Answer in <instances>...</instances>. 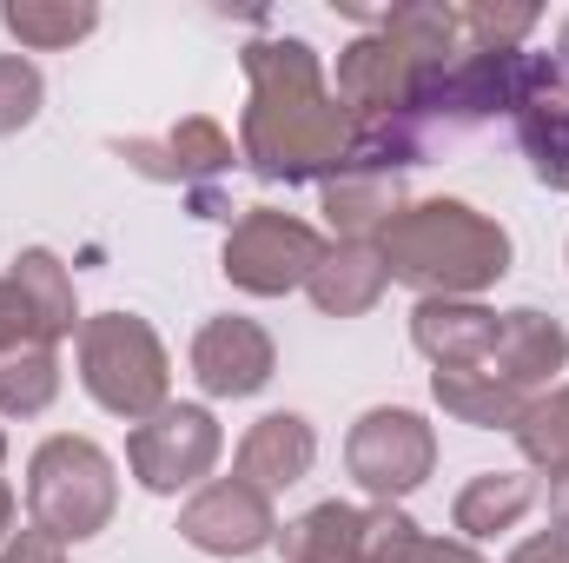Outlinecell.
<instances>
[{"mask_svg": "<svg viewBox=\"0 0 569 563\" xmlns=\"http://www.w3.org/2000/svg\"><path fill=\"white\" fill-rule=\"evenodd\" d=\"M239 60H246V87H252L246 113H239V159L266 186L338 179L358 146V120L338 100V87L325 80L318 47L298 33H272V40H252Z\"/></svg>", "mask_w": 569, "mask_h": 563, "instance_id": "obj_1", "label": "cell"}, {"mask_svg": "<svg viewBox=\"0 0 569 563\" xmlns=\"http://www.w3.org/2000/svg\"><path fill=\"white\" fill-rule=\"evenodd\" d=\"M40 100H47V80L27 53H0V140L33 127L40 120Z\"/></svg>", "mask_w": 569, "mask_h": 563, "instance_id": "obj_26", "label": "cell"}, {"mask_svg": "<svg viewBox=\"0 0 569 563\" xmlns=\"http://www.w3.org/2000/svg\"><path fill=\"white\" fill-rule=\"evenodd\" d=\"M219 451H226V431L206 405H166V412H152L146 424L127 431V464H133L140 491H152V497L199 491L212 477Z\"/></svg>", "mask_w": 569, "mask_h": 563, "instance_id": "obj_7", "label": "cell"}, {"mask_svg": "<svg viewBox=\"0 0 569 563\" xmlns=\"http://www.w3.org/2000/svg\"><path fill=\"white\" fill-rule=\"evenodd\" d=\"M0 563H67V544H53L47 531H13L7 544H0Z\"/></svg>", "mask_w": 569, "mask_h": 563, "instance_id": "obj_28", "label": "cell"}, {"mask_svg": "<svg viewBox=\"0 0 569 563\" xmlns=\"http://www.w3.org/2000/svg\"><path fill=\"white\" fill-rule=\"evenodd\" d=\"M13 537V491H7V477H0V544Z\"/></svg>", "mask_w": 569, "mask_h": 563, "instance_id": "obj_32", "label": "cell"}, {"mask_svg": "<svg viewBox=\"0 0 569 563\" xmlns=\"http://www.w3.org/2000/svg\"><path fill=\"white\" fill-rule=\"evenodd\" d=\"M179 537L206 557H259L266 544H279V511L246 477H212L186 497Z\"/></svg>", "mask_w": 569, "mask_h": 563, "instance_id": "obj_8", "label": "cell"}, {"mask_svg": "<svg viewBox=\"0 0 569 563\" xmlns=\"http://www.w3.org/2000/svg\"><path fill=\"white\" fill-rule=\"evenodd\" d=\"M378 253L418 298H477L510 273V233L463 199H411L378 233Z\"/></svg>", "mask_w": 569, "mask_h": 563, "instance_id": "obj_2", "label": "cell"}, {"mask_svg": "<svg viewBox=\"0 0 569 563\" xmlns=\"http://www.w3.org/2000/svg\"><path fill=\"white\" fill-rule=\"evenodd\" d=\"M550 517H557V531H569V471L550 477Z\"/></svg>", "mask_w": 569, "mask_h": 563, "instance_id": "obj_31", "label": "cell"}, {"mask_svg": "<svg viewBox=\"0 0 569 563\" xmlns=\"http://www.w3.org/2000/svg\"><path fill=\"white\" fill-rule=\"evenodd\" d=\"M550 60H557V73H563V87H569V20H563V33H557V53Z\"/></svg>", "mask_w": 569, "mask_h": 563, "instance_id": "obj_33", "label": "cell"}, {"mask_svg": "<svg viewBox=\"0 0 569 563\" xmlns=\"http://www.w3.org/2000/svg\"><path fill=\"white\" fill-rule=\"evenodd\" d=\"M385 285H391V266H385L378 239H338V246H325L305 292L325 318H365L385 298Z\"/></svg>", "mask_w": 569, "mask_h": 563, "instance_id": "obj_16", "label": "cell"}, {"mask_svg": "<svg viewBox=\"0 0 569 563\" xmlns=\"http://www.w3.org/2000/svg\"><path fill=\"white\" fill-rule=\"evenodd\" d=\"M510 127H517V146H523L530 172L550 192H569V87L550 53L523 47V87H517Z\"/></svg>", "mask_w": 569, "mask_h": 563, "instance_id": "obj_10", "label": "cell"}, {"mask_svg": "<svg viewBox=\"0 0 569 563\" xmlns=\"http://www.w3.org/2000/svg\"><path fill=\"white\" fill-rule=\"evenodd\" d=\"M563 365H569V332L550 312L517 305V312H497V345H490V358H483L477 372L503 378V385L523 392V398H543Z\"/></svg>", "mask_w": 569, "mask_h": 563, "instance_id": "obj_13", "label": "cell"}, {"mask_svg": "<svg viewBox=\"0 0 569 563\" xmlns=\"http://www.w3.org/2000/svg\"><path fill=\"white\" fill-rule=\"evenodd\" d=\"M510 437L523 444L530 471H543V477H563V471H569V385L543 392V398L523 412V424H517Z\"/></svg>", "mask_w": 569, "mask_h": 563, "instance_id": "obj_24", "label": "cell"}, {"mask_svg": "<svg viewBox=\"0 0 569 563\" xmlns=\"http://www.w3.org/2000/svg\"><path fill=\"white\" fill-rule=\"evenodd\" d=\"M345 471L371 491V504H405L437 471V431L425 424V412L371 405L345 437Z\"/></svg>", "mask_w": 569, "mask_h": 563, "instance_id": "obj_6", "label": "cell"}, {"mask_svg": "<svg viewBox=\"0 0 569 563\" xmlns=\"http://www.w3.org/2000/svg\"><path fill=\"white\" fill-rule=\"evenodd\" d=\"M80 385L100 412L127 424H146L152 412L172 405V358L159 345V332L146 325L140 312H93L80 318Z\"/></svg>", "mask_w": 569, "mask_h": 563, "instance_id": "obj_3", "label": "cell"}, {"mask_svg": "<svg viewBox=\"0 0 569 563\" xmlns=\"http://www.w3.org/2000/svg\"><path fill=\"white\" fill-rule=\"evenodd\" d=\"M113 152L146 172V179H166V186H192V192H206L219 172H232V134L219 127V120H206V113H192V120H179L166 140H113Z\"/></svg>", "mask_w": 569, "mask_h": 563, "instance_id": "obj_12", "label": "cell"}, {"mask_svg": "<svg viewBox=\"0 0 569 563\" xmlns=\"http://www.w3.org/2000/svg\"><path fill=\"white\" fill-rule=\"evenodd\" d=\"M0 464H7V431H0Z\"/></svg>", "mask_w": 569, "mask_h": 563, "instance_id": "obj_34", "label": "cell"}, {"mask_svg": "<svg viewBox=\"0 0 569 563\" xmlns=\"http://www.w3.org/2000/svg\"><path fill=\"white\" fill-rule=\"evenodd\" d=\"M398 563H483L463 537H430V531H418L411 544H405V557Z\"/></svg>", "mask_w": 569, "mask_h": 563, "instance_id": "obj_29", "label": "cell"}, {"mask_svg": "<svg viewBox=\"0 0 569 563\" xmlns=\"http://www.w3.org/2000/svg\"><path fill=\"white\" fill-rule=\"evenodd\" d=\"M405 179L398 172H358L345 166L338 179H325V219L338 239H378L398 213H405Z\"/></svg>", "mask_w": 569, "mask_h": 563, "instance_id": "obj_18", "label": "cell"}, {"mask_svg": "<svg viewBox=\"0 0 569 563\" xmlns=\"http://www.w3.org/2000/svg\"><path fill=\"white\" fill-rule=\"evenodd\" d=\"M418 80H425V67H418V60H411L385 27L358 33V40L338 53V100L351 107V120H358V127L405 120V107H411Z\"/></svg>", "mask_w": 569, "mask_h": 563, "instance_id": "obj_11", "label": "cell"}, {"mask_svg": "<svg viewBox=\"0 0 569 563\" xmlns=\"http://www.w3.org/2000/svg\"><path fill=\"white\" fill-rule=\"evenodd\" d=\"M7 279L27 292V305L40 312V325H47V338L60 345V338H80V305H73V273L60 266V253H47V246H27L13 266H7Z\"/></svg>", "mask_w": 569, "mask_h": 563, "instance_id": "obj_22", "label": "cell"}, {"mask_svg": "<svg viewBox=\"0 0 569 563\" xmlns=\"http://www.w3.org/2000/svg\"><path fill=\"white\" fill-rule=\"evenodd\" d=\"M311 464H318V431H311V418H298V412H266V418L239 437V471H232V477H246L252 491L279 497V491H291V484L311 477Z\"/></svg>", "mask_w": 569, "mask_h": 563, "instance_id": "obj_15", "label": "cell"}, {"mask_svg": "<svg viewBox=\"0 0 569 563\" xmlns=\"http://www.w3.org/2000/svg\"><path fill=\"white\" fill-rule=\"evenodd\" d=\"M113 511H120V471L93 437L60 431L27 457V517L53 544L100 537L113 524Z\"/></svg>", "mask_w": 569, "mask_h": 563, "instance_id": "obj_4", "label": "cell"}, {"mask_svg": "<svg viewBox=\"0 0 569 563\" xmlns=\"http://www.w3.org/2000/svg\"><path fill=\"white\" fill-rule=\"evenodd\" d=\"M53 398H60V352L53 345L0 352V418H40Z\"/></svg>", "mask_w": 569, "mask_h": 563, "instance_id": "obj_23", "label": "cell"}, {"mask_svg": "<svg viewBox=\"0 0 569 563\" xmlns=\"http://www.w3.org/2000/svg\"><path fill=\"white\" fill-rule=\"evenodd\" d=\"M279 372V345L259 318L219 312L192 332V378L206 398H259Z\"/></svg>", "mask_w": 569, "mask_h": 563, "instance_id": "obj_9", "label": "cell"}, {"mask_svg": "<svg viewBox=\"0 0 569 563\" xmlns=\"http://www.w3.org/2000/svg\"><path fill=\"white\" fill-rule=\"evenodd\" d=\"M430 398L443 405V418L470 424V431H517L523 412L537 405V398L510 392V385L490 378V372H430Z\"/></svg>", "mask_w": 569, "mask_h": 563, "instance_id": "obj_20", "label": "cell"}, {"mask_svg": "<svg viewBox=\"0 0 569 563\" xmlns=\"http://www.w3.org/2000/svg\"><path fill=\"white\" fill-rule=\"evenodd\" d=\"M27 345H53V338H47L40 312L27 305V292L13 279H0V352H27ZM53 352H60V345H53Z\"/></svg>", "mask_w": 569, "mask_h": 563, "instance_id": "obj_27", "label": "cell"}, {"mask_svg": "<svg viewBox=\"0 0 569 563\" xmlns=\"http://www.w3.org/2000/svg\"><path fill=\"white\" fill-rule=\"evenodd\" d=\"M503 563H569V531H537V537H523Z\"/></svg>", "mask_w": 569, "mask_h": 563, "instance_id": "obj_30", "label": "cell"}, {"mask_svg": "<svg viewBox=\"0 0 569 563\" xmlns=\"http://www.w3.org/2000/svg\"><path fill=\"white\" fill-rule=\"evenodd\" d=\"M411 345L437 372H477L490 358V345H497V312L483 298H418Z\"/></svg>", "mask_w": 569, "mask_h": 563, "instance_id": "obj_14", "label": "cell"}, {"mask_svg": "<svg viewBox=\"0 0 569 563\" xmlns=\"http://www.w3.org/2000/svg\"><path fill=\"white\" fill-rule=\"evenodd\" d=\"M284 563H365V504H311L305 517L279 524Z\"/></svg>", "mask_w": 569, "mask_h": 563, "instance_id": "obj_19", "label": "cell"}, {"mask_svg": "<svg viewBox=\"0 0 569 563\" xmlns=\"http://www.w3.org/2000/svg\"><path fill=\"white\" fill-rule=\"evenodd\" d=\"M537 471H477L457 504H450V524L463 531V544H483V537H503L517 531L530 511H537Z\"/></svg>", "mask_w": 569, "mask_h": 563, "instance_id": "obj_17", "label": "cell"}, {"mask_svg": "<svg viewBox=\"0 0 569 563\" xmlns=\"http://www.w3.org/2000/svg\"><path fill=\"white\" fill-rule=\"evenodd\" d=\"M325 259V233L291 219L279 206H246L226 233V253H219V273L252 292V298H284V292H305L311 273Z\"/></svg>", "mask_w": 569, "mask_h": 563, "instance_id": "obj_5", "label": "cell"}, {"mask_svg": "<svg viewBox=\"0 0 569 563\" xmlns=\"http://www.w3.org/2000/svg\"><path fill=\"white\" fill-rule=\"evenodd\" d=\"M457 20H463V47H503V53H517L537 33L543 13L530 0H470V7H457Z\"/></svg>", "mask_w": 569, "mask_h": 563, "instance_id": "obj_25", "label": "cell"}, {"mask_svg": "<svg viewBox=\"0 0 569 563\" xmlns=\"http://www.w3.org/2000/svg\"><path fill=\"white\" fill-rule=\"evenodd\" d=\"M0 27L20 40V53H60L100 27V7L93 0H7Z\"/></svg>", "mask_w": 569, "mask_h": 563, "instance_id": "obj_21", "label": "cell"}]
</instances>
